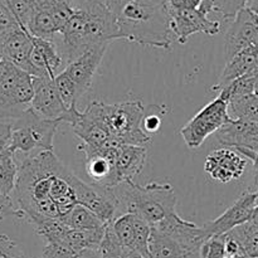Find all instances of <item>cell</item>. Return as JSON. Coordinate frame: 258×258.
Returning a JSON list of instances; mask_svg holds the SVG:
<instances>
[{
  "instance_id": "obj_1",
  "label": "cell",
  "mask_w": 258,
  "mask_h": 258,
  "mask_svg": "<svg viewBox=\"0 0 258 258\" xmlns=\"http://www.w3.org/2000/svg\"><path fill=\"white\" fill-rule=\"evenodd\" d=\"M59 164L53 151H40L19 165L13 193L18 209L30 223L40 218H60L49 197L53 175Z\"/></svg>"
},
{
  "instance_id": "obj_2",
  "label": "cell",
  "mask_w": 258,
  "mask_h": 258,
  "mask_svg": "<svg viewBox=\"0 0 258 258\" xmlns=\"http://www.w3.org/2000/svg\"><path fill=\"white\" fill-rule=\"evenodd\" d=\"M116 19L120 39L165 50L171 48L174 40L169 30L166 0H133Z\"/></svg>"
},
{
  "instance_id": "obj_3",
  "label": "cell",
  "mask_w": 258,
  "mask_h": 258,
  "mask_svg": "<svg viewBox=\"0 0 258 258\" xmlns=\"http://www.w3.org/2000/svg\"><path fill=\"white\" fill-rule=\"evenodd\" d=\"M110 189L117 202V211L135 214L150 226L176 213V196L169 183L151 181L138 185L134 181H125Z\"/></svg>"
},
{
  "instance_id": "obj_4",
  "label": "cell",
  "mask_w": 258,
  "mask_h": 258,
  "mask_svg": "<svg viewBox=\"0 0 258 258\" xmlns=\"http://www.w3.org/2000/svg\"><path fill=\"white\" fill-rule=\"evenodd\" d=\"M102 118L108 131L122 145L144 146L151 145L153 136L143 130V118L145 107L139 100L125 102L108 103L101 102Z\"/></svg>"
},
{
  "instance_id": "obj_5",
  "label": "cell",
  "mask_w": 258,
  "mask_h": 258,
  "mask_svg": "<svg viewBox=\"0 0 258 258\" xmlns=\"http://www.w3.org/2000/svg\"><path fill=\"white\" fill-rule=\"evenodd\" d=\"M60 122V120L40 117L29 107L19 117L12 121L10 150L14 154L18 151L28 154L35 149L53 151V139Z\"/></svg>"
},
{
  "instance_id": "obj_6",
  "label": "cell",
  "mask_w": 258,
  "mask_h": 258,
  "mask_svg": "<svg viewBox=\"0 0 258 258\" xmlns=\"http://www.w3.org/2000/svg\"><path fill=\"white\" fill-rule=\"evenodd\" d=\"M62 122L71 125L76 136L82 140V144L98 151L121 144L111 135L103 121L100 101H93L83 112L77 110V106H72L63 116Z\"/></svg>"
},
{
  "instance_id": "obj_7",
  "label": "cell",
  "mask_w": 258,
  "mask_h": 258,
  "mask_svg": "<svg viewBox=\"0 0 258 258\" xmlns=\"http://www.w3.org/2000/svg\"><path fill=\"white\" fill-rule=\"evenodd\" d=\"M231 121L228 103L218 96L204 106L185 126L180 128V135L188 148L198 149L208 136L216 134L219 128Z\"/></svg>"
},
{
  "instance_id": "obj_8",
  "label": "cell",
  "mask_w": 258,
  "mask_h": 258,
  "mask_svg": "<svg viewBox=\"0 0 258 258\" xmlns=\"http://www.w3.org/2000/svg\"><path fill=\"white\" fill-rule=\"evenodd\" d=\"M85 14V40L88 49L98 45H110L120 39L117 19L105 0H81L78 2Z\"/></svg>"
},
{
  "instance_id": "obj_9",
  "label": "cell",
  "mask_w": 258,
  "mask_h": 258,
  "mask_svg": "<svg viewBox=\"0 0 258 258\" xmlns=\"http://www.w3.org/2000/svg\"><path fill=\"white\" fill-rule=\"evenodd\" d=\"M33 76L18 68L0 83V120L14 121L30 107L33 100Z\"/></svg>"
},
{
  "instance_id": "obj_10",
  "label": "cell",
  "mask_w": 258,
  "mask_h": 258,
  "mask_svg": "<svg viewBox=\"0 0 258 258\" xmlns=\"http://www.w3.org/2000/svg\"><path fill=\"white\" fill-rule=\"evenodd\" d=\"M169 30L174 42L180 44L188 42L189 37L196 33H206L209 35L218 34L222 30V22L211 19L208 14L197 9L175 10L168 8Z\"/></svg>"
},
{
  "instance_id": "obj_11",
  "label": "cell",
  "mask_w": 258,
  "mask_h": 258,
  "mask_svg": "<svg viewBox=\"0 0 258 258\" xmlns=\"http://www.w3.org/2000/svg\"><path fill=\"white\" fill-rule=\"evenodd\" d=\"M246 49L258 53V15L243 8L232 19L224 38V54L229 60Z\"/></svg>"
},
{
  "instance_id": "obj_12",
  "label": "cell",
  "mask_w": 258,
  "mask_h": 258,
  "mask_svg": "<svg viewBox=\"0 0 258 258\" xmlns=\"http://www.w3.org/2000/svg\"><path fill=\"white\" fill-rule=\"evenodd\" d=\"M76 202L98 217L105 224H111L116 218L117 202L111 189L98 188L87 184L75 175L72 180Z\"/></svg>"
},
{
  "instance_id": "obj_13",
  "label": "cell",
  "mask_w": 258,
  "mask_h": 258,
  "mask_svg": "<svg viewBox=\"0 0 258 258\" xmlns=\"http://www.w3.org/2000/svg\"><path fill=\"white\" fill-rule=\"evenodd\" d=\"M256 206V191H246L218 218H216L214 221L207 222L204 226H202L204 236L207 238H211V237L224 236V234L229 233L232 229L237 228L238 226H242V224L249 221L252 212H253Z\"/></svg>"
},
{
  "instance_id": "obj_14",
  "label": "cell",
  "mask_w": 258,
  "mask_h": 258,
  "mask_svg": "<svg viewBox=\"0 0 258 258\" xmlns=\"http://www.w3.org/2000/svg\"><path fill=\"white\" fill-rule=\"evenodd\" d=\"M246 166L247 159L231 148L213 150L204 161V171L213 180L223 184L241 178Z\"/></svg>"
},
{
  "instance_id": "obj_15",
  "label": "cell",
  "mask_w": 258,
  "mask_h": 258,
  "mask_svg": "<svg viewBox=\"0 0 258 258\" xmlns=\"http://www.w3.org/2000/svg\"><path fill=\"white\" fill-rule=\"evenodd\" d=\"M33 100L30 108L38 116L48 120H60L68 108L62 102L54 80L47 77H33Z\"/></svg>"
},
{
  "instance_id": "obj_16",
  "label": "cell",
  "mask_w": 258,
  "mask_h": 258,
  "mask_svg": "<svg viewBox=\"0 0 258 258\" xmlns=\"http://www.w3.org/2000/svg\"><path fill=\"white\" fill-rule=\"evenodd\" d=\"M151 227L173 238L193 253H198L201 244L207 239L202 227H198L193 222L184 221L176 213L170 214Z\"/></svg>"
},
{
  "instance_id": "obj_17",
  "label": "cell",
  "mask_w": 258,
  "mask_h": 258,
  "mask_svg": "<svg viewBox=\"0 0 258 258\" xmlns=\"http://www.w3.org/2000/svg\"><path fill=\"white\" fill-rule=\"evenodd\" d=\"M107 48L108 45H98V47L91 48L75 60L68 62L66 70H63L77 86L80 96L87 92L92 86L93 77L102 62Z\"/></svg>"
},
{
  "instance_id": "obj_18",
  "label": "cell",
  "mask_w": 258,
  "mask_h": 258,
  "mask_svg": "<svg viewBox=\"0 0 258 258\" xmlns=\"http://www.w3.org/2000/svg\"><path fill=\"white\" fill-rule=\"evenodd\" d=\"M33 49L30 53V66L33 77H47L54 80L63 63V57L54 40L43 39L32 35Z\"/></svg>"
},
{
  "instance_id": "obj_19",
  "label": "cell",
  "mask_w": 258,
  "mask_h": 258,
  "mask_svg": "<svg viewBox=\"0 0 258 258\" xmlns=\"http://www.w3.org/2000/svg\"><path fill=\"white\" fill-rule=\"evenodd\" d=\"M78 151L86 156V173L92 180L93 185L98 188L110 189L118 185V179L115 171V161L96 149L90 148L81 143L77 146Z\"/></svg>"
},
{
  "instance_id": "obj_20",
  "label": "cell",
  "mask_w": 258,
  "mask_h": 258,
  "mask_svg": "<svg viewBox=\"0 0 258 258\" xmlns=\"http://www.w3.org/2000/svg\"><path fill=\"white\" fill-rule=\"evenodd\" d=\"M217 140L224 148L246 149L258 154V123L232 120L216 133Z\"/></svg>"
},
{
  "instance_id": "obj_21",
  "label": "cell",
  "mask_w": 258,
  "mask_h": 258,
  "mask_svg": "<svg viewBox=\"0 0 258 258\" xmlns=\"http://www.w3.org/2000/svg\"><path fill=\"white\" fill-rule=\"evenodd\" d=\"M32 49V35L22 28H15L14 30L3 37L4 59L12 62L15 67L29 73L30 76H32V66H30Z\"/></svg>"
},
{
  "instance_id": "obj_22",
  "label": "cell",
  "mask_w": 258,
  "mask_h": 258,
  "mask_svg": "<svg viewBox=\"0 0 258 258\" xmlns=\"http://www.w3.org/2000/svg\"><path fill=\"white\" fill-rule=\"evenodd\" d=\"M148 158V149L136 145H121L115 163L118 183L134 181L141 173Z\"/></svg>"
},
{
  "instance_id": "obj_23",
  "label": "cell",
  "mask_w": 258,
  "mask_h": 258,
  "mask_svg": "<svg viewBox=\"0 0 258 258\" xmlns=\"http://www.w3.org/2000/svg\"><path fill=\"white\" fill-rule=\"evenodd\" d=\"M257 54L258 53L254 52V50L246 49L243 52L238 53L237 55H234L232 59L227 60V64L224 67L223 73L219 77L218 83L212 87V91H218L219 92L222 88L229 85L232 81L253 72L254 67H256Z\"/></svg>"
},
{
  "instance_id": "obj_24",
  "label": "cell",
  "mask_w": 258,
  "mask_h": 258,
  "mask_svg": "<svg viewBox=\"0 0 258 258\" xmlns=\"http://www.w3.org/2000/svg\"><path fill=\"white\" fill-rule=\"evenodd\" d=\"M148 248L149 258H199L198 253L188 251L173 238L153 227Z\"/></svg>"
},
{
  "instance_id": "obj_25",
  "label": "cell",
  "mask_w": 258,
  "mask_h": 258,
  "mask_svg": "<svg viewBox=\"0 0 258 258\" xmlns=\"http://www.w3.org/2000/svg\"><path fill=\"white\" fill-rule=\"evenodd\" d=\"M63 222L70 229H77V231H87V229H100L105 228L108 224H105L96 214L88 211L85 207L76 204L66 216H63Z\"/></svg>"
},
{
  "instance_id": "obj_26",
  "label": "cell",
  "mask_w": 258,
  "mask_h": 258,
  "mask_svg": "<svg viewBox=\"0 0 258 258\" xmlns=\"http://www.w3.org/2000/svg\"><path fill=\"white\" fill-rule=\"evenodd\" d=\"M105 231L106 227L100 229H87V231L70 229L62 243L67 244L75 252L86 248H100L103 236H105Z\"/></svg>"
},
{
  "instance_id": "obj_27",
  "label": "cell",
  "mask_w": 258,
  "mask_h": 258,
  "mask_svg": "<svg viewBox=\"0 0 258 258\" xmlns=\"http://www.w3.org/2000/svg\"><path fill=\"white\" fill-rule=\"evenodd\" d=\"M232 120H244L258 123V97L254 93L233 98L228 102Z\"/></svg>"
},
{
  "instance_id": "obj_28",
  "label": "cell",
  "mask_w": 258,
  "mask_h": 258,
  "mask_svg": "<svg viewBox=\"0 0 258 258\" xmlns=\"http://www.w3.org/2000/svg\"><path fill=\"white\" fill-rule=\"evenodd\" d=\"M18 169L19 165L13 151L9 150L0 154V193L10 196L14 191Z\"/></svg>"
},
{
  "instance_id": "obj_29",
  "label": "cell",
  "mask_w": 258,
  "mask_h": 258,
  "mask_svg": "<svg viewBox=\"0 0 258 258\" xmlns=\"http://www.w3.org/2000/svg\"><path fill=\"white\" fill-rule=\"evenodd\" d=\"M257 77L258 76L254 75V73H248V75L243 76V77L232 81L229 85H227L226 87H223L219 91V97H222L228 103L233 98L251 95V93H253L254 83H256Z\"/></svg>"
},
{
  "instance_id": "obj_30",
  "label": "cell",
  "mask_w": 258,
  "mask_h": 258,
  "mask_svg": "<svg viewBox=\"0 0 258 258\" xmlns=\"http://www.w3.org/2000/svg\"><path fill=\"white\" fill-rule=\"evenodd\" d=\"M100 252L101 258H134V254L136 253V251L126 248L118 242V239L111 231L110 226L106 227L105 236L100 246Z\"/></svg>"
},
{
  "instance_id": "obj_31",
  "label": "cell",
  "mask_w": 258,
  "mask_h": 258,
  "mask_svg": "<svg viewBox=\"0 0 258 258\" xmlns=\"http://www.w3.org/2000/svg\"><path fill=\"white\" fill-rule=\"evenodd\" d=\"M115 234L116 238L118 239L122 246L126 248L133 249L134 247V223H133V214L123 213L121 216L116 217L111 224H108Z\"/></svg>"
},
{
  "instance_id": "obj_32",
  "label": "cell",
  "mask_w": 258,
  "mask_h": 258,
  "mask_svg": "<svg viewBox=\"0 0 258 258\" xmlns=\"http://www.w3.org/2000/svg\"><path fill=\"white\" fill-rule=\"evenodd\" d=\"M54 83L58 93H59L60 100L64 103L66 107L70 108L72 106H77L78 98L81 97L80 93H78L77 86L75 85V82L71 80V77L64 71H62V72L55 76Z\"/></svg>"
},
{
  "instance_id": "obj_33",
  "label": "cell",
  "mask_w": 258,
  "mask_h": 258,
  "mask_svg": "<svg viewBox=\"0 0 258 258\" xmlns=\"http://www.w3.org/2000/svg\"><path fill=\"white\" fill-rule=\"evenodd\" d=\"M134 223V247L133 249L140 253L144 258H149V238L151 233V226L141 219L140 217L133 214Z\"/></svg>"
},
{
  "instance_id": "obj_34",
  "label": "cell",
  "mask_w": 258,
  "mask_h": 258,
  "mask_svg": "<svg viewBox=\"0 0 258 258\" xmlns=\"http://www.w3.org/2000/svg\"><path fill=\"white\" fill-rule=\"evenodd\" d=\"M199 258H224V236H217L207 238L199 247Z\"/></svg>"
},
{
  "instance_id": "obj_35",
  "label": "cell",
  "mask_w": 258,
  "mask_h": 258,
  "mask_svg": "<svg viewBox=\"0 0 258 258\" xmlns=\"http://www.w3.org/2000/svg\"><path fill=\"white\" fill-rule=\"evenodd\" d=\"M0 258H27L17 243L7 234L0 233Z\"/></svg>"
},
{
  "instance_id": "obj_36",
  "label": "cell",
  "mask_w": 258,
  "mask_h": 258,
  "mask_svg": "<svg viewBox=\"0 0 258 258\" xmlns=\"http://www.w3.org/2000/svg\"><path fill=\"white\" fill-rule=\"evenodd\" d=\"M8 217H15L18 219H24V214L22 213V211L18 209V207L13 202L12 197L0 193V222L3 219L8 218Z\"/></svg>"
},
{
  "instance_id": "obj_37",
  "label": "cell",
  "mask_w": 258,
  "mask_h": 258,
  "mask_svg": "<svg viewBox=\"0 0 258 258\" xmlns=\"http://www.w3.org/2000/svg\"><path fill=\"white\" fill-rule=\"evenodd\" d=\"M75 253L64 243H47L40 258H71Z\"/></svg>"
},
{
  "instance_id": "obj_38",
  "label": "cell",
  "mask_w": 258,
  "mask_h": 258,
  "mask_svg": "<svg viewBox=\"0 0 258 258\" xmlns=\"http://www.w3.org/2000/svg\"><path fill=\"white\" fill-rule=\"evenodd\" d=\"M10 140H12V121L0 120V154L10 150Z\"/></svg>"
},
{
  "instance_id": "obj_39",
  "label": "cell",
  "mask_w": 258,
  "mask_h": 258,
  "mask_svg": "<svg viewBox=\"0 0 258 258\" xmlns=\"http://www.w3.org/2000/svg\"><path fill=\"white\" fill-rule=\"evenodd\" d=\"M160 126H161V120L158 115H154V113H151V115H148V116L144 115L143 130L145 131L148 135H150L151 133H156V131L160 128Z\"/></svg>"
},
{
  "instance_id": "obj_40",
  "label": "cell",
  "mask_w": 258,
  "mask_h": 258,
  "mask_svg": "<svg viewBox=\"0 0 258 258\" xmlns=\"http://www.w3.org/2000/svg\"><path fill=\"white\" fill-rule=\"evenodd\" d=\"M202 0H166V5L170 9H197L201 5Z\"/></svg>"
},
{
  "instance_id": "obj_41",
  "label": "cell",
  "mask_w": 258,
  "mask_h": 258,
  "mask_svg": "<svg viewBox=\"0 0 258 258\" xmlns=\"http://www.w3.org/2000/svg\"><path fill=\"white\" fill-rule=\"evenodd\" d=\"M17 70L18 67H15L12 62H9V60H0V83L4 82V81L7 80L8 77H10Z\"/></svg>"
},
{
  "instance_id": "obj_42",
  "label": "cell",
  "mask_w": 258,
  "mask_h": 258,
  "mask_svg": "<svg viewBox=\"0 0 258 258\" xmlns=\"http://www.w3.org/2000/svg\"><path fill=\"white\" fill-rule=\"evenodd\" d=\"M105 2L106 5L108 7V9L112 12V14L115 15V17H117V15L120 14L121 10H122L128 3L133 2V0H105Z\"/></svg>"
},
{
  "instance_id": "obj_43",
  "label": "cell",
  "mask_w": 258,
  "mask_h": 258,
  "mask_svg": "<svg viewBox=\"0 0 258 258\" xmlns=\"http://www.w3.org/2000/svg\"><path fill=\"white\" fill-rule=\"evenodd\" d=\"M71 258H101L100 248H86L76 252Z\"/></svg>"
},
{
  "instance_id": "obj_44",
  "label": "cell",
  "mask_w": 258,
  "mask_h": 258,
  "mask_svg": "<svg viewBox=\"0 0 258 258\" xmlns=\"http://www.w3.org/2000/svg\"><path fill=\"white\" fill-rule=\"evenodd\" d=\"M246 8H248L251 12H253L254 14L258 15V0H248Z\"/></svg>"
},
{
  "instance_id": "obj_45",
  "label": "cell",
  "mask_w": 258,
  "mask_h": 258,
  "mask_svg": "<svg viewBox=\"0 0 258 258\" xmlns=\"http://www.w3.org/2000/svg\"><path fill=\"white\" fill-rule=\"evenodd\" d=\"M248 222H251L253 226L258 227V204L256 207H254L253 212H252V216H251V218H249Z\"/></svg>"
},
{
  "instance_id": "obj_46",
  "label": "cell",
  "mask_w": 258,
  "mask_h": 258,
  "mask_svg": "<svg viewBox=\"0 0 258 258\" xmlns=\"http://www.w3.org/2000/svg\"><path fill=\"white\" fill-rule=\"evenodd\" d=\"M4 59V53H3V37H0V60Z\"/></svg>"
},
{
  "instance_id": "obj_47",
  "label": "cell",
  "mask_w": 258,
  "mask_h": 258,
  "mask_svg": "<svg viewBox=\"0 0 258 258\" xmlns=\"http://www.w3.org/2000/svg\"><path fill=\"white\" fill-rule=\"evenodd\" d=\"M253 93H254V95H256L257 97H258V77H257V80H256V83H254V90H253Z\"/></svg>"
},
{
  "instance_id": "obj_48",
  "label": "cell",
  "mask_w": 258,
  "mask_h": 258,
  "mask_svg": "<svg viewBox=\"0 0 258 258\" xmlns=\"http://www.w3.org/2000/svg\"><path fill=\"white\" fill-rule=\"evenodd\" d=\"M134 258H144L143 256H141V254L140 253H138V252H136V253L135 254H134Z\"/></svg>"
}]
</instances>
